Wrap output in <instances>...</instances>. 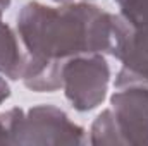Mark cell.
<instances>
[{
  "label": "cell",
  "instance_id": "5b68a950",
  "mask_svg": "<svg viewBox=\"0 0 148 146\" xmlns=\"http://www.w3.org/2000/svg\"><path fill=\"white\" fill-rule=\"evenodd\" d=\"M117 60L122 64L114 81L117 89L129 86H148V26H131Z\"/></svg>",
  "mask_w": 148,
  "mask_h": 146
},
{
  "label": "cell",
  "instance_id": "ba28073f",
  "mask_svg": "<svg viewBox=\"0 0 148 146\" xmlns=\"http://www.w3.org/2000/svg\"><path fill=\"white\" fill-rule=\"evenodd\" d=\"M23 115L24 110L17 107L0 113V145H14V134Z\"/></svg>",
  "mask_w": 148,
  "mask_h": 146
},
{
  "label": "cell",
  "instance_id": "9c48e42d",
  "mask_svg": "<svg viewBox=\"0 0 148 146\" xmlns=\"http://www.w3.org/2000/svg\"><path fill=\"white\" fill-rule=\"evenodd\" d=\"M9 96H10V86H9V83L5 81V77L0 76V105H2Z\"/></svg>",
  "mask_w": 148,
  "mask_h": 146
},
{
  "label": "cell",
  "instance_id": "30bf717a",
  "mask_svg": "<svg viewBox=\"0 0 148 146\" xmlns=\"http://www.w3.org/2000/svg\"><path fill=\"white\" fill-rule=\"evenodd\" d=\"M53 2H57V3H69V2H73V0H53Z\"/></svg>",
  "mask_w": 148,
  "mask_h": 146
},
{
  "label": "cell",
  "instance_id": "6da1fadb",
  "mask_svg": "<svg viewBox=\"0 0 148 146\" xmlns=\"http://www.w3.org/2000/svg\"><path fill=\"white\" fill-rule=\"evenodd\" d=\"M17 36L26 53L21 81L36 93L62 88V64L76 55L109 53L117 59L131 24L90 2L50 7L28 2L17 16Z\"/></svg>",
  "mask_w": 148,
  "mask_h": 146
},
{
  "label": "cell",
  "instance_id": "52a82bcc",
  "mask_svg": "<svg viewBox=\"0 0 148 146\" xmlns=\"http://www.w3.org/2000/svg\"><path fill=\"white\" fill-rule=\"evenodd\" d=\"M114 2L119 5L121 16L133 28L148 26V0H114Z\"/></svg>",
  "mask_w": 148,
  "mask_h": 146
},
{
  "label": "cell",
  "instance_id": "277c9868",
  "mask_svg": "<svg viewBox=\"0 0 148 146\" xmlns=\"http://www.w3.org/2000/svg\"><path fill=\"white\" fill-rule=\"evenodd\" d=\"M119 146H148V86L121 88L110 98Z\"/></svg>",
  "mask_w": 148,
  "mask_h": 146
},
{
  "label": "cell",
  "instance_id": "8fae6325",
  "mask_svg": "<svg viewBox=\"0 0 148 146\" xmlns=\"http://www.w3.org/2000/svg\"><path fill=\"white\" fill-rule=\"evenodd\" d=\"M81 2H90V0H81Z\"/></svg>",
  "mask_w": 148,
  "mask_h": 146
},
{
  "label": "cell",
  "instance_id": "8992f818",
  "mask_svg": "<svg viewBox=\"0 0 148 146\" xmlns=\"http://www.w3.org/2000/svg\"><path fill=\"white\" fill-rule=\"evenodd\" d=\"M9 7L10 0H0V74L12 81H19L24 72L26 53L17 33L2 21V16Z\"/></svg>",
  "mask_w": 148,
  "mask_h": 146
},
{
  "label": "cell",
  "instance_id": "3957f363",
  "mask_svg": "<svg viewBox=\"0 0 148 146\" xmlns=\"http://www.w3.org/2000/svg\"><path fill=\"white\" fill-rule=\"evenodd\" d=\"M84 129L53 105H36L24 112L14 134V145H81Z\"/></svg>",
  "mask_w": 148,
  "mask_h": 146
},
{
  "label": "cell",
  "instance_id": "7a4b0ae2",
  "mask_svg": "<svg viewBox=\"0 0 148 146\" xmlns=\"http://www.w3.org/2000/svg\"><path fill=\"white\" fill-rule=\"evenodd\" d=\"M62 89L69 103L77 112H90L103 103L110 67L103 53H84L67 59L62 64Z\"/></svg>",
  "mask_w": 148,
  "mask_h": 146
}]
</instances>
